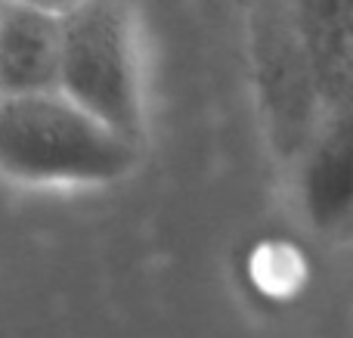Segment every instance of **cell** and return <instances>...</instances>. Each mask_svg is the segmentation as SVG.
Segmentation results:
<instances>
[{
	"label": "cell",
	"instance_id": "6da1fadb",
	"mask_svg": "<svg viewBox=\"0 0 353 338\" xmlns=\"http://www.w3.org/2000/svg\"><path fill=\"white\" fill-rule=\"evenodd\" d=\"M140 140L118 134L59 90L0 93V177L22 186L87 190L124 180Z\"/></svg>",
	"mask_w": 353,
	"mask_h": 338
},
{
	"label": "cell",
	"instance_id": "7a4b0ae2",
	"mask_svg": "<svg viewBox=\"0 0 353 338\" xmlns=\"http://www.w3.org/2000/svg\"><path fill=\"white\" fill-rule=\"evenodd\" d=\"M53 90L118 134L140 140L146 93L140 37L128 0H81L62 12Z\"/></svg>",
	"mask_w": 353,
	"mask_h": 338
},
{
	"label": "cell",
	"instance_id": "3957f363",
	"mask_svg": "<svg viewBox=\"0 0 353 338\" xmlns=\"http://www.w3.org/2000/svg\"><path fill=\"white\" fill-rule=\"evenodd\" d=\"M59 16L19 0H0V93L53 90Z\"/></svg>",
	"mask_w": 353,
	"mask_h": 338
},
{
	"label": "cell",
	"instance_id": "277c9868",
	"mask_svg": "<svg viewBox=\"0 0 353 338\" xmlns=\"http://www.w3.org/2000/svg\"><path fill=\"white\" fill-rule=\"evenodd\" d=\"M19 3L41 6V10H50V12H56V16H62V12H65V10H72V6H78L81 0H19Z\"/></svg>",
	"mask_w": 353,
	"mask_h": 338
}]
</instances>
